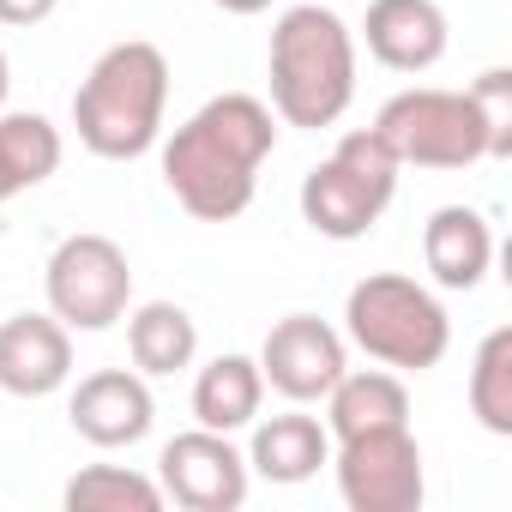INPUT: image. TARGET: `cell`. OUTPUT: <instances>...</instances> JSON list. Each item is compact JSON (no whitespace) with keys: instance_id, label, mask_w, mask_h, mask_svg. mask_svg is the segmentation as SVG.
<instances>
[{"instance_id":"6da1fadb","label":"cell","mask_w":512,"mask_h":512,"mask_svg":"<svg viewBox=\"0 0 512 512\" xmlns=\"http://www.w3.org/2000/svg\"><path fill=\"white\" fill-rule=\"evenodd\" d=\"M278 151V115L272 103L223 91L199 103L169 139H163V187L175 205L199 223H235L253 193H260V169Z\"/></svg>"},{"instance_id":"7a4b0ae2","label":"cell","mask_w":512,"mask_h":512,"mask_svg":"<svg viewBox=\"0 0 512 512\" xmlns=\"http://www.w3.org/2000/svg\"><path fill=\"white\" fill-rule=\"evenodd\" d=\"M266 79H272V115L284 127H338L356 103V31L320 7H284L266 43Z\"/></svg>"},{"instance_id":"3957f363","label":"cell","mask_w":512,"mask_h":512,"mask_svg":"<svg viewBox=\"0 0 512 512\" xmlns=\"http://www.w3.org/2000/svg\"><path fill=\"white\" fill-rule=\"evenodd\" d=\"M163 109H169V61L145 37L103 49L73 91L79 145L91 157H109V163L145 157L163 139Z\"/></svg>"},{"instance_id":"277c9868","label":"cell","mask_w":512,"mask_h":512,"mask_svg":"<svg viewBox=\"0 0 512 512\" xmlns=\"http://www.w3.org/2000/svg\"><path fill=\"white\" fill-rule=\"evenodd\" d=\"M344 338L392 374H422V368L446 362L452 320L428 284H416L404 272H368L344 296Z\"/></svg>"},{"instance_id":"5b68a950","label":"cell","mask_w":512,"mask_h":512,"mask_svg":"<svg viewBox=\"0 0 512 512\" xmlns=\"http://www.w3.org/2000/svg\"><path fill=\"white\" fill-rule=\"evenodd\" d=\"M398 169L404 163L392 157V145L374 127L344 133L338 151L302 175V217H308V229L326 235V241H362L386 217V205L398 193Z\"/></svg>"},{"instance_id":"8992f818","label":"cell","mask_w":512,"mask_h":512,"mask_svg":"<svg viewBox=\"0 0 512 512\" xmlns=\"http://www.w3.org/2000/svg\"><path fill=\"white\" fill-rule=\"evenodd\" d=\"M374 133L392 145L398 163H416V169H470V163H488V133L476 121L470 91H440V85L398 91L374 115Z\"/></svg>"},{"instance_id":"52a82bcc","label":"cell","mask_w":512,"mask_h":512,"mask_svg":"<svg viewBox=\"0 0 512 512\" xmlns=\"http://www.w3.org/2000/svg\"><path fill=\"white\" fill-rule=\"evenodd\" d=\"M43 290H49V314L67 332H109L133 308L127 247L109 241V235H97V229L67 235L49 253V266H43Z\"/></svg>"},{"instance_id":"ba28073f","label":"cell","mask_w":512,"mask_h":512,"mask_svg":"<svg viewBox=\"0 0 512 512\" xmlns=\"http://www.w3.org/2000/svg\"><path fill=\"white\" fill-rule=\"evenodd\" d=\"M332 470L350 512H416L428 500V470L410 422L332 440Z\"/></svg>"},{"instance_id":"9c48e42d","label":"cell","mask_w":512,"mask_h":512,"mask_svg":"<svg viewBox=\"0 0 512 512\" xmlns=\"http://www.w3.org/2000/svg\"><path fill=\"white\" fill-rule=\"evenodd\" d=\"M247 482V452L217 428H187L157 452V488L187 512H235L247 500Z\"/></svg>"},{"instance_id":"30bf717a","label":"cell","mask_w":512,"mask_h":512,"mask_svg":"<svg viewBox=\"0 0 512 512\" xmlns=\"http://www.w3.org/2000/svg\"><path fill=\"white\" fill-rule=\"evenodd\" d=\"M253 362H260V374H266V386L278 398L320 404L338 386V374L350 368V350H344V332H332L320 314H284L266 332V344H260Z\"/></svg>"},{"instance_id":"8fae6325","label":"cell","mask_w":512,"mask_h":512,"mask_svg":"<svg viewBox=\"0 0 512 512\" xmlns=\"http://www.w3.org/2000/svg\"><path fill=\"white\" fill-rule=\"evenodd\" d=\"M67 422L79 440L115 452V446H139L157 422V398H151V380L139 368H97L73 386L67 398Z\"/></svg>"},{"instance_id":"7c38bea8","label":"cell","mask_w":512,"mask_h":512,"mask_svg":"<svg viewBox=\"0 0 512 512\" xmlns=\"http://www.w3.org/2000/svg\"><path fill=\"white\" fill-rule=\"evenodd\" d=\"M362 43L386 73H434L452 49V25L440 0H368Z\"/></svg>"},{"instance_id":"4fadbf2b","label":"cell","mask_w":512,"mask_h":512,"mask_svg":"<svg viewBox=\"0 0 512 512\" xmlns=\"http://www.w3.org/2000/svg\"><path fill=\"white\" fill-rule=\"evenodd\" d=\"M73 380V332L55 314H13L0 320V392L49 398Z\"/></svg>"},{"instance_id":"5bb4252c","label":"cell","mask_w":512,"mask_h":512,"mask_svg":"<svg viewBox=\"0 0 512 512\" xmlns=\"http://www.w3.org/2000/svg\"><path fill=\"white\" fill-rule=\"evenodd\" d=\"M422 266L440 290H476L494 266V229L476 205H440L422 229Z\"/></svg>"},{"instance_id":"9a60e30c","label":"cell","mask_w":512,"mask_h":512,"mask_svg":"<svg viewBox=\"0 0 512 512\" xmlns=\"http://www.w3.org/2000/svg\"><path fill=\"white\" fill-rule=\"evenodd\" d=\"M320 464H332V434L320 416L308 410H284V416H253V446H247V470L266 476V482H308L320 476Z\"/></svg>"},{"instance_id":"2e32d148","label":"cell","mask_w":512,"mask_h":512,"mask_svg":"<svg viewBox=\"0 0 512 512\" xmlns=\"http://www.w3.org/2000/svg\"><path fill=\"white\" fill-rule=\"evenodd\" d=\"M266 404V374L253 356L229 350V356H211L193 380V416L199 428H217V434H241L253 428V416H260Z\"/></svg>"},{"instance_id":"e0dca14e","label":"cell","mask_w":512,"mask_h":512,"mask_svg":"<svg viewBox=\"0 0 512 512\" xmlns=\"http://www.w3.org/2000/svg\"><path fill=\"white\" fill-rule=\"evenodd\" d=\"M392 422H410V392L392 368H344L338 386L326 392V434L332 440L392 428Z\"/></svg>"},{"instance_id":"ac0fdd59","label":"cell","mask_w":512,"mask_h":512,"mask_svg":"<svg viewBox=\"0 0 512 512\" xmlns=\"http://www.w3.org/2000/svg\"><path fill=\"white\" fill-rule=\"evenodd\" d=\"M127 356L145 380L181 374L199 356V326L181 302H139L127 308Z\"/></svg>"},{"instance_id":"d6986e66","label":"cell","mask_w":512,"mask_h":512,"mask_svg":"<svg viewBox=\"0 0 512 512\" xmlns=\"http://www.w3.org/2000/svg\"><path fill=\"white\" fill-rule=\"evenodd\" d=\"M61 127L49 115H31V109H0V169H7V181L19 193L43 187L55 169H61Z\"/></svg>"},{"instance_id":"ffe728a7","label":"cell","mask_w":512,"mask_h":512,"mask_svg":"<svg viewBox=\"0 0 512 512\" xmlns=\"http://www.w3.org/2000/svg\"><path fill=\"white\" fill-rule=\"evenodd\" d=\"M67 512H163V488L157 476H139L127 464H85L67 488H61Z\"/></svg>"},{"instance_id":"44dd1931","label":"cell","mask_w":512,"mask_h":512,"mask_svg":"<svg viewBox=\"0 0 512 512\" xmlns=\"http://www.w3.org/2000/svg\"><path fill=\"white\" fill-rule=\"evenodd\" d=\"M470 416L494 440H512V326H494L476 344V362H470Z\"/></svg>"},{"instance_id":"7402d4cb","label":"cell","mask_w":512,"mask_h":512,"mask_svg":"<svg viewBox=\"0 0 512 512\" xmlns=\"http://www.w3.org/2000/svg\"><path fill=\"white\" fill-rule=\"evenodd\" d=\"M470 103H476V121H482V133H488V163L512 157V73H506V67H488V73H476V85H470Z\"/></svg>"},{"instance_id":"603a6c76","label":"cell","mask_w":512,"mask_h":512,"mask_svg":"<svg viewBox=\"0 0 512 512\" xmlns=\"http://www.w3.org/2000/svg\"><path fill=\"white\" fill-rule=\"evenodd\" d=\"M55 7H61V0H0V25H13V31H31V25H43Z\"/></svg>"},{"instance_id":"cb8c5ba5","label":"cell","mask_w":512,"mask_h":512,"mask_svg":"<svg viewBox=\"0 0 512 512\" xmlns=\"http://www.w3.org/2000/svg\"><path fill=\"white\" fill-rule=\"evenodd\" d=\"M211 7H223V13H235V19H253V13L278 7V0H211Z\"/></svg>"},{"instance_id":"d4e9b609","label":"cell","mask_w":512,"mask_h":512,"mask_svg":"<svg viewBox=\"0 0 512 512\" xmlns=\"http://www.w3.org/2000/svg\"><path fill=\"white\" fill-rule=\"evenodd\" d=\"M7 91H13V67H7V49H0V109H7Z\"/></svg>"},{"instance_id":"484cf974","label":"cell","mask_w":512,"mask_h":512,"mask_svg":"<svg viewBox=\"0 0 512 512\" xmlns=\"http://www.w3.org/2000/svg\"><path fill=\"white\" fill-rule=\"evenodd\" d=\"M7 199H19V187L7 181V169H0V205H7Z\"/></svg>"}]
</instances>
